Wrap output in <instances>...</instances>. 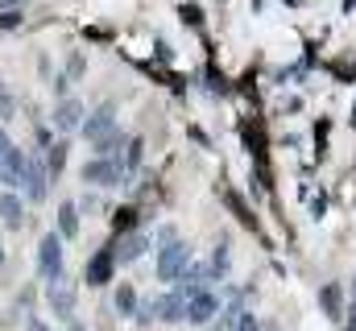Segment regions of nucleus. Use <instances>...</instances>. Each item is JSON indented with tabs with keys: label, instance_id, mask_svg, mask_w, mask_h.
Here are the masks:
<instances>
[{
	"label": "nucleus",
	"instance_id": "5701e85b",
	"mask_svg": "<svg viewBox=\"0 0 356 331\" xmlns=\"http://www.w3.org/2000/svg\"><path fill=\"white\" fill-rule=\"evenodd\" d=\"M67 71H71V79H79V75H83V58H79V54H75V58H71V63H67Z\"/></svg>",
	"mask_w": 356,
	"mask_h": 331
},
{
	"label": "nucleus",
	"instance_id": "7ed1b4c3",
	"mask_svg": "<svg viewBox=\"0 0 356 331\" xmlns=\"http://www.w3.org/2000/svg\"><path fill=\"white\" fill-rule=\"evenodd\" d=\"M38 273L46 282H58L63 277V241H58V232L42 236V245H38Z\"/></svg>",
	"mask_w": 356,
	"mask_h": 331
},
{
	"label": "nucleus",
	"instance_id": "9d476101",
	"mask_svg": "<svg viewBox=\"0 0 356 331\" xmlns=\"http://www.w3.org/2000/svg\"><path fill=\"white\" fill-rule=\"evenodd\" d=\"M154 315H158L162 323H182V319H186V298H182L178 290L162 294V298L154 302Z\"/></svg>",
	"mask_w": 356,
	"mask_h": 331
},
{
	"label": "nucleus",
	"instance_id": "dca6fc26",
	"mask_svg": "<svg viewBox=\"0 0 356 331\" xmlns=\"http://www.w3.org/2000/svg\"><path fill=\"white\" fill-rule=\"evenodd\" d=\"M116 311L124 315V319H133L137 315V290L124 282V286H116Z\"/></svg>",
	"mask_w": 356,
	"mask_h": 331
},
{
	"label": "nucleus",
	"instance_id": "f3484780",
	"mask_svg": "<svg viewBox=\"0 0 356 331\" xmlns=\"http://www.w3.org/2000/svg\"><path fill=\"white\" fill-rule=\"evenodd\" d=\"M63 166H67V141H54V145L46 150V170H50V178H58Z\"/></svg>",
	"mask_w": 356,
	"mask_h": 331
},
{
	"label": "nucleus",
	"instance_id": "4468645a",
	"mask_svg": "<svg viewBox=\"0 0 356 331\" xmlns=\"http://www.w3.org/2000/svg\"><path fill=\"white\" fill-rule=\"evenodd\" d=\"M319 307H323L327 319H344V298H340V286H336V282H327V286L319 290Z\"/></svg>",
	"mask_w": 356,
	"mask_h": 331
},
{
	"label": "nucleus",
	"instance_id": "c85d7f7f",
	"mask_svg": "<svg viewBox=\"0 0 356 331\" xmlns=\"http://www.w3.org/2000/svg\"><path fill=\"white\" fill-rule=\"evenodd\" d=\"M0 265H4V248H0Z\"/></svg>",
	"mask_w": 356,
	"mask_h": 331
},
{
	"label": "nucleus",
	"instance_id": "39448f33",
	"mask_svg": "<svg viewBox=\"0 0 356 331\" xmlns=\"http://www.w3.org/2000/svg\"><path fill=\"white\" fill-rule=\"evenodd\" d=\"M21 186H25V199H29V203H42V199H46V191H50V170H46L42 158H29V162H25V182H21Z\"/></svg>",
	"mask_w": 356,
	"mask_h": 331
},
{
	"label": "nucleus",
	"instance_id": "f8f14e48",
	"mask_svg": "<svg viewBox=\"0 0 356 331\" xmlns=\"http://www.w3.org/2000/svg\"><path fill=\"white\" fill-rule=\"evenodd\" d=\"M25 162H29V158L13 145V150H8V158L0 162V182H4V186H21V182H25Z\"/></svg>",
	"mask_w": 356,
	"mask_h": 331
},
{
	"label": "nucleus",
	"instance_id": "aec40b11",
	"mask_svg": "<svg viewBox=\"0 0 356 331\" xmlns=\"http://www.w3.org/2000/svg\"><path fill=\"white\" fill-rule=\"evenodd\" d=\"M141 154H145V150H141V141L133 137V141H129V162H124V170H129V174H133V170L141 166Z\"/></svg>",
	"mask_w": 356,
	"mask_h": 331
},
{
	"label": "nucleus",
	"instance_id": "6ab92c4d",
	"mask_svg": "<svg viewBox=\"0 0 356 331\" xmlns=\"http://www.w3.org/2000/svg\"><path fill=\"white\" fill-rule=\"evenodd\" d=\"M211 277H228V248L220 245L216 257H211Z\"/></svg>",
	"mask_w": 356,
	"mask_h": 331
},
{
	"label": "nucleus",
	"instance_id": "0eeeda50",
	"mask_svg": "<svg viewBox=\"0 0 356 331\" xmlns=\"http://www.w3.org/2000/svg\"><path fill=\"white\" fill-rule=\"evenodd\" d=\"M83 104L79 99H71V95H63L58 99V108H54V129L58 133H75V129H83Z\"/></svg>",
	"mask_w": 356,
	"mask_h": 331
},
{
	"label": "nucleus",
	"instance_id": "6e6552de",
	"mask_svg": "<svg viewBox=\"0 0 356 331\" xmlns=\"http://www.w3.org/2000/svg\"><path fill=\"white\" fill-rule=\"evenodd\" d=\"M46 302H50V311H54L58 319H71V315H75V286H67L63 277H58V282H50Z\"/></svg>",
	"mask_w": 356,
	"mask_h": 331
},
{
	"label": "nucleus",
	"instance_id": "9b49d317",
	"mask_svg": "<svg viewBox=\"0 0 356 331\" xmlns=\"http://www.w3.org/2000/svg\"><path fill=\"white\" fill-rule=\"evenodd\" d=\"M149 248V236H141V232H129V236H120L112 252H116V265H129V261H137L141 252Z\"/></svg>",
	"mask_w": 356,
	"mask_h": 331
},
{
	"label": "nucleus",
	"instance_id": "bb28decb",
	"mask_svg": "<svg viewBox=\"0 0 356 331\" xmlns=\"http://www.w3.org/2000/svg\"><path fill=\"white\" fill-rule=\"evenodd\" d=\"M348 331H356V298H353V307H348Z\"/></svg>",
	"mask_w": 356,
	"mask_h": 331
},
{
	"label": "nucleus",
	"instance_id": "cd10ccee",
	"mask_svg": "<svg viewBox=\"0 0 356 331\" xmlns=\"http://www.w3.org/2000/svg\"><path fill=\"white\" fill-rule=\"evenodd\" d=\"M29 331H54V328H46L42 319H29Z\"/></svg>",
	"mask_w": 356,
	"mask_h": 331
},
{
	"label": "nucleus",
	"instance_id": "2eb2a0df",
	"mask_svg": "<svg viewBox=\"0 0 356 331\" xmlns=\"http://www.w3.org/2000/svg\"><path fill=\"white\" fill-rule=\"evenodd\" d=\"M58 232H63V241H75L79 236V211H75V203H63L58 207Z\"/></svg>",
	"mask_w": 356,
	"mask_h": 331
},
{
	"label": "nucleus",
	"instance_id": "1a4fd4ad",
	"mask_svg": "<svg viewBox=\"0 0 356 331\" xmlns=\"http://www.w3.org/2000/svg\"><path fill=\"white\" fill-rule=\"evenodd\" d=\"M112 269H116V252L112 248H99L88 261V286H108L112 282Z\"/></svg>",
	"mask_w": 356,
	"mask_h": 331
},
{
	"label": "nucleus",
	"instance_id": "412c9836",
	"mask_svg": "<svg viewBox=\"0 0 356 331\" xmlns=\"http://www.w3.org/2000/svg\"><path fill=\"white\" fill-rule=\"evenodd\" d=\"M236 331H261V323H257V315H241V323H236Z\"/></svg>",
	"mask_w": 356,
	"mask_h": 331
},
{
	"label": "nucleus",
	"instance_id": "ddd939ff",
	"mask_svg": "<svg viewBox=\"0 0 356 331\" xmlns=\"http://www.w3.org/2000/svg\"><path fill=\"white\" fill-rule=\"evenodd\" d=\"M0 220H4L8 228H21V224H25V203H21V195H13V191L0 195Z\"/></svg>",
	"mask_w": 356,
	"mask_h": 331
},
{
	"label": "nucleus",
	"instance_id": "4be33fe9",
	"mask_svg": "<svg viewBox=\"0 0 356 331\" xmlns=\"http://www.w3.org/2000/svg\"><path fill=\"white\" fill-rule=\"evenodd\" d=\"M21 25V13H0V29H17Z\"/></svg>",
	"mask_w": 356,
	"mask_h": 331
},
{
	"label": "nucleus",
	"instance_id": "a878e982",
	"mask_svg": "<svg viewBox=\"0 0 356 331\" xmlns=\"http://www.w3.org/2000/svg\"><path fill=\"white\" fill-rule=\"evenodd\" d=\"M8 150H13V141H8V133H4V129H0V162H4V158H8Z\"/></svg>",
	"mask_w": 356,
	"mask_h": 331
},
{
	"label": "nucleus",
	"instance_id": "423d86ee",
	"mask_svg": "<svg viewBox=\"0 0 356 331\" xmlns=\"http://www.w3.org/2000/svg\"><path fill=\"white\" fill-rule=\"evenodd\" d=\"M112 133H116V108H112V104L95 108L88 120H83V137H88V145L104 141V137H112Z\"/></svg>",
	"mask_w": 356,
	"mask_h": 331
},
{
	"label": "nucleus",
	"instance_id": "20e7f679",
	"mask_svg": "<svg viewBox=\"0 0 356 331\" xmlns=\"http://www.w3.org/2000/svg\"><path fill=\"white\" fill-rule=\"evenodd\" d=\"M216 315H220V298H216L211 290H199V294H191V298H186V323L207 328Z\"/></svg>",
	"mask_w": 356,
	"mask_h": 331
},
{
	"label": "nucleus",
	"instance_id": "f03ea898",
	"mask_svg": "<svg viewBox=\"0 0 356 331\" xmlns=\"http://www.w3.org/2000/svg\"><path fill=\"white\" fill-rule=\"evenodd\" d=\"M124 178H129V170L120 158H95L83 166V182H91V186H120Z\"/></svg>",
	"mask_w": 356,
	"mask_h": 331
},
{
	"label": "nucleus",
	"instance_id": "b1692460",
	"mask_svg": "<svg viewBox=\"0 0 356 331\" xmlns=\"http://www.w3.org/2000/svg\"><path fill=\"white\" fill-rule=\"evenodd\" d=\"M25 8V0H0V13H21Z\"/></svg>",
	"mask_w": 356,
	"mask_h": 331
},
{
	"label": "nucleus",
	"instance_id": "a211bd4d",
	"mask_svg": "<svg viewBox=\"0 0 356 331\" xmlns=\"http://www.w3.org/2000/svg\"><path fill=\"white\" fill-rule=\"evenodd\" d=\"M13 112H17V99H13V91L0 83V120H13Z\"/></svg>",
	"mask_w": 356,
	"mask_h": 331
},
{
	"label": "nucleus",
	"instance_id": "f257e3e1",
	"mask_svg": "<svg viewBox=\"0 0 356 331\" xmlns=\"http://www.w3.org/2000/svg\"><path fill=\"white\" fill-rule=\"evenodd\" d=\"M186 269H191V248L182 241H170V245L158 248V282H178Z\"/></svg>",
	"mask_w": 356,
	"mask_h": 331
},
{
	"label": "nucleus",
	"instance_id": "393cba45",
	"mask_svg": "<svg viewBox=\"0 0 356 331\" xmlns=\"http://www.w3.org/2000/svg\"><path fill=\"white\" fill-rule=\"evenodd\" d=\"M133 220H137L133 211H120V216H116V228H133Z\"/></svg>",
	"mask_w": 356,
	"mask_h": 331
}]
</instances>
